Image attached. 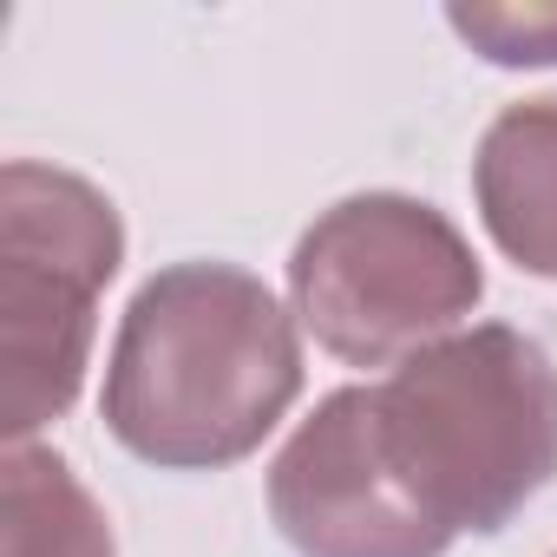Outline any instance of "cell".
<instances>
[{"label":"cell","instance_id":"obj_1","mask_svg":"<svg viewBox=\"0 0 557 557\" xmlns=\"http://www.w3.org/2000/svg\"><path fill=\"white\" fill-rule=\"evenodd\" d=\"M302 400V322L236 262L145 275L106 355V433L158 472H223Z\"/></svg>","mask_w":557,"mask_h":557},{"label":"cell","instance_id":"obj_2","mask_svg":"<svg viewBox=\"0 0 557 557\" xmlns=\"http://www.w3.org/2000/svg\"><path fill=\"white\" fill-rule=\"evenodd\" d=\"M374 426L446 537H498L557 479V361L511 322H472L374 381Z\"/></svg>","mask_w":557,"mask_h":557},{"label":"cell","instance_id":"obj_3","mask_svg":"<svg viewBox=\"0 0 557 557\" xmlns=\"http://www.w3.org/2000/svg\"><path fill=\"white\" fill-rule=\"evenodd\" d=\"M289 302L322 355L348 368H400L472 322L485 269L440 203L361 190L296 236Z\"/></svg>","mask_w":557,"mask_h":557},{"label":"cell","instance_id":"obj_4","mask_svg":"<svg viewBox=\"0 0 557 557\" xmlns=\"http://www.w3.org/2000/svg\"><path fill=\"white\" fill-rule=\"evenodd\" d=\"M125 262V216L119 203L40 158H14L0 171V315H8V440L34 446L53 420L73 413L99 296Z\"/></svg>","mask_w":557,"mask_h":557},{"label":"cell","instance_id":"obj_5","mask_svg":"<svg viewBox=\"0 0 557 557\" xmlns=\"http://www.w3.org/2000/svg\"><path fill=\"white\" fill-rule=\"evenodd\" d=\"M269 518L302 557H446L374 426V387H335L269 459Z\"/></svg>","mask_w":557,"mask_h":557},{"label":"cell","instance_id":"obj_6","mask_svg":"<svg viewBox=\"0 0 557 557\" xmlns=\"http://www.w3.org/2000/svg\"><path fill=\"white\" fill-rule=\"evenodd\" d=\"M472 203L505 262L557 283V92L518 99L479 132Z\"/></svg>","mask_w":557,"mask_h":557},{"label":"cell","instance_id":"obj_7","mask_svg":"<svg viewBox=\"0 0 557 557\" xmlns=\"http://www.w3.org/2000/svg\"><path fill=\"white\" fill-rule=\"evenodd\" d=\"M0 518V557H119L106 505L53 446H8Z\"/></svg>","mask_w":557,"mask_h":557},{"label":"cell","instance_id":"obj_8","mask_svg":"<svg viewBox=\"0 0 557 557\" xmlns=\"http://www.w3.org/2000/svg\"><path fill=\"white\" fill-rule=\"evenodd\" d=\"M446 27L492 66H557V0L550 8H446Z\"/></svg>","mask_w":557,"mask_h":557}]
</instances>
